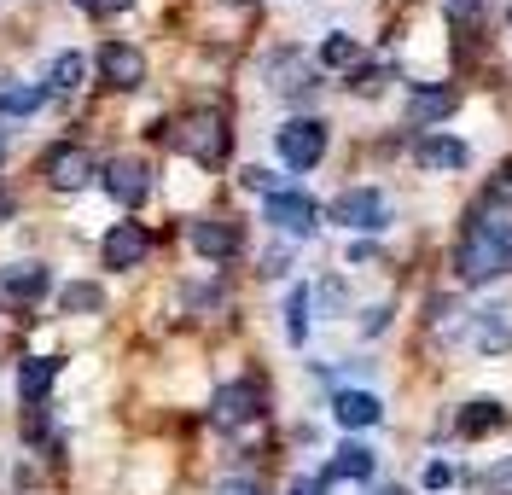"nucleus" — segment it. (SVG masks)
I'll use <instances>...</instances> for the list:
<instances>
[{
	"mask_svg": "<svg viewBox=\"0 0 512 495\" xmlns=\"http://www.w3.org/2000/svg\"><path fill=\"white\" fill-rule=\"evenodd\" d=\"M59 379V362L53 356H41V362H24V373H18V391H24V402L30 408H41V396H47V385Z\"/></svg>",
	"mask_w": 512,
	"mask_h": 495,
	"instance_id": "nucleus-20",
	"label": "nucleus"
},
{
	"mask_svg": "<svg viewBox=\"0 0 512 495\" xmlns=\"http://www.w3.org/2000/svg\"><path fill=\"white\" fill-rule=\"evenodd\" d=\"M332 222H338V228H355V233H379L384 222H390V204H384V193H373V187H355V193L332 198Z\"/></svg>",
	"mask_w": 512,
	"mask_h": 495,
	"instance_id": "nucleus-4",
	"label": "nucleus"
},
{
	"mask_svg": "<svg viewBox=\"0 0 512 495\" xmlns=\"http://www.w3.org/2000/svg\"><path fill=\"white\" fill-rule=\"evenodd\" d=\"M239 181H245V187H256V193H280V187H274V175H268V169H245V175H239Z\"/></svg>",
	"mask_w": 512,
	"mask_h": 495,
	"instance_id": "nucleus-27",
	"label": "nucleus"
},
{
	"mask_svg": "<svg viewBox=\"0 0 512 495\" xmlns=\"http://www.w3.org/2000/svg\"><path fill=\"white\" fill-rule=\"evenodd\" d=\"M274 152L286 158V169H315L326 158V123L320 117H291L286 129L274 134Z\"/></svg>",
	"mask_w": 512,
	"mask_h": 495,
	"instance_id": "nucleus-3",
	"label": "nucleus"
},
{
	"mask_svg": "<svg viewBox=\"0 0 512 495\" xmlns=\"http://www.w3.org/2000/svg\"><path fill=\"white\" fill-rule=\"evenodd\" d=\"M320 65H326V70L355 65V41H350V35H326V41H320Z\"/></svg>",
	"mask_w": 512,
	"mask_h": 495,
	"instance_id": "nucleus-24",
	"label": "nucleus"
},
{
	"mask_svg": "<svg viewBox=\"0 0 512 495\" xmlns=\"http://www.w3.org/2000/svg\"><path fill=\"white\" fill-rule=\"evenodd\" d=\"M454 111H460V94L454 88H414V99H408V123L414 129H431V123H443Z\"/></svg>",
	"mask_w": 512,
	"mask_h": 495,
	"instance_id": "nucleus-13",
	"label": "nucleus"
},
{
	"mask_svg": "<svg viewBox=\"0 0 512 495\" xmlns=\"http://www.w3.org/2000/svg\"><path fill=\"white\" fill-rule=\"evenodd\" d=\"M210 414H216V426H251L256 414H262V385H256V379H239V385H222V391H216V408H210Z\"/></svg>",
	"mask_w": 512,
	"mask_h": 495,
	"instance_id": "nucleus-5",
	"label": "nucleus"
},
{
	"mask_svg": "<svg viewBox=\"0 0 512 495\" xmlns=\"http://www.w3.org/2000/svg\"><path fill=\"white\" fill-rule=\"evenodd\" d=\"M105 193L117 198V204H146V193H152V169L140 164V158H111L105 164Z\"/></svg>",
	"mask_w": 512,
	"mask_h": 495,
	"instance_id": "nucleus-7",
	"label": "nucleus"
},
{
	"mask_svg": "<svg viewBox=\"0 0 512 495\" xmlns=\"http://www.w3.org/2000/svg\"><path fill=\"white\" fill-rule=\"evenodd\" d=\"M512 268V204L501 198H483L478 210L466 216V233H460V251H454V274L466 286H483L495 274Z\"/></svg>",
	"mask_w": 512,
	"mask_h": 495,
	"instance_id": "nucleus-1",
	"label": "nucleus"
},
{
	"mask_svg": "<svg viewBox=\"0 0 512 495\" xmlns=\"http://www.w3.org/2000/svg\"><path fill=\"white\" fill-rule=\"evenodd\" d=\"M99 303H105V292H99V286H82V280L59 292V309H64V315H82V309H99Z\"/></svg>",
	"mask_w": 512,
	"mask_h": 495,
	"instance_id": "nucleus-23",
	"label": "nucleus"
},
{
	"mask_svg": "<svg viewBox=\"0 0 512 495\" xmlns=\"http://www.w3.org/2000/svg\"><path fill=\"white\" fill-rule=\"evenodd\" d=\"M379 396L373 391H338L332 396V420L338 426H350V431H367V426H379Z\"/></svg>",
	"mask_w": 512,
	"mask_h": 495,
	"instance_id": "nucleus-14",
	"label": "nucleus"
},
{
	"mask_svg": "<svg viewBox=\"0 0 512 495\" xmlns=\"http://www.w3.org/2000/svg\"><path fill=\"white\" fill-rule=\"evenodd\" d=\"M239 245H245L239 222H192V251H198V257H210V263L239 257Z\"/></svg>",
	"mask_w": 512,
	"mask_h": 495,
	"instance_id": "nucleus-11",
	"label": "nucleus"
},
{
	"mask_svg": "<svg viewBox=\"0 0 512 495\" xmlns=\"http://www.w3.org/2000/svg\"><path fill=\"white\" fill-rule=\"evenodd\" d=\"M501 420H507V408L501 402H489V396H478V402H466L460 408V437H489V431H501Z\"/></svg>",
	"mask_w": 512,
	"mask_h": 495,
	"instance_id": "nucleus-18",
	"label": "nucleus"
},
{
	"mask_svg": "<svg viewBox=\"0 0 512 495\" xmlns=\"http://www.w3.org/2000/svg\"><path fill=\"white\" fill-rule=\"evenodd\" d=\"M268 222L280 233H291V239H303V233H315L320 222V210H315V198H303V193H268Z\"/></svg>",
	"mask_w": 512,
	"mask_h": 495,
	"instance_id": "nucleus-8",
	"label": "nucleus"
},
{
	"mask_svg": "<svg viewBox=\"0 0 512 495\" xmlns=\"http://www.w3.org/2000/svg\"><path fill=\"white\" fill-rule=\"evenodd\" d=\"M448 6V18H478L483 12V0H443Z\"/></svg>",
	"mask_w": 512,
	"mask_h": 495,
	"instance_id": "nucleus-29",
	"label": "nucleus"
},
{
	"mask_svg": "<svg viewBox=\"0 0 512 495\" xmlns=\"http://www.w3.org/2000/svg\"><path fill=\"white\" fill-rule=\"evenodd\" d=\"M6 210H12V204H6V193H0V216H6Z\"/></svg>",
	"mask_w": 512,
	"mask_h": 495,
	"instance_id": "nucleus-32",
	"label": "nucleus"
},
{
	"mask_svg": "<svg viewBox=\"0 0 512 495\" xmlns=\"http://www.w3.org/2000/svg\"><path fill=\"white\" fill-rule=\"evenodd\" d=\"M216 495H262V490H256L251 478H227V484H222Z\"/></svg>",
	"mask_w": 512,
	"mask_h": 495,
	"instance_id": "nucleus-31",
	"label": "nucleus"
},
{
	"mask_svg": "<svg viewBox=\"0 0 512 495\" xmlns=\"http://www.w3.org/2000/svg\"><path fill=\"white\" fill-rule=\"evenodd\" d=\"M146 251H152V239H146L140 222H117L105 233V268H134V263H146Z\"/></svg>",
	"mask_w": 512,
	"mask_h": 495,
	"instance_id": "nucleus-12",
	"label": "nucleus"
},
{
	"mask_svg": "<svg viewBox=\"0 0 512 495\" xmlns=\"http://www.w3.org/2000/svg\"><path fill=\"white\" fill-rule=\"evenodd\" d=\"M472 338H478V350H489V356H501V350H512V309H507V303L483 309L478 321H472Z\"/></svg>",
	"mask_w": 512,
	"mask_h": 495,
	"instance_id": "nucleus-15",
	"label": "nucleus"
},
{
	"mask_svg": "<svg viewBox=\"0 0 512 495\" xmlns=\"http://www.w3.org/2000/svg\"><path fill=\"white\" fill-rule=\"evenodd\" d=\"M507 495H512V490H507Z\"/></svg>",
	"mask_w": 512,
	"mask_h": 495,
	"instance_id": "nucleus-35",
	"label": "nucleus"
},
{
	"mask_svg": "<svg viewBox=\"0 0 512 495\" xmlns=\"http://www.w3.org/2000/svg\"><path fill=\"white\" fill-rule=\"evenodd\" d=\"M448 478H454V472H448L443 461H431V466H425V490H443Z\"/></svg>",
	"mask_w": 512,
	"mask_h": 495,
	"instance_id": "nucleus-30",
	"label": "nucleus"
},
{
	"mask_svg": "<svg viewBox=\"0 0 512 495\" xmlns=\"http://www.w3.org/2000/svg\"><path fill=\"white\" fill-rule=\"evenodd\" d=\"M373 466H379V455H373L367 443H344V449H332V461H326V484H344V478H373Z\"/></svg>",
	"mask_w": 512,
	"mask_h": 495,
	"instance_id": "nucleus-16",
	"label": "nucleus"
},
{
	"mask_svg": "<svg viewBox=\"0 0 512 495\" xmlns=\"http://www.w3.org/2000/svg\"><path fill=\"white\" fill-rule=\"evenodd\" d=\"M489 198H501V204H512V164H501V175H495V187H489Z\"/></svg>",
	"mask_w": 512,
	"mask_h": 495,
	"instance_id": "nucleus-28",
	"label": "nucleus"
},
{
	"mask_svg": "<svg viewBox=\"0 0 512 495\" xmlns=\"http://www.w3.org/2000/svg\"><path fill=\"white\" fill-rule=\"evenodd\" d=\"M47 105L41 82H0V117H35Z\"/></svg>",
	"mask_w": 512,
	"mask_h": 495,
	"instance_id": "nucleus-19",
	"label": "nucleus"
},
{
	"mask_svg": "<svg viewBox=\"0 0 512 495\" xmlns=\"http://www.w3.org/2000/svg\"><path fill=\"white\" fill-rule=\"evenodd\" d=\"M82 76H88V59H82V53H59L53 70H47L53 88H82Z\"/></svg>",
	"mask_w": 512,
	"mask_h": 495,
	"instance_id": "nucleus-22",
	"label": "nucleus"
},
{
	"mask_svg": "<svg viewBox=\"0 0 512 495\" xmlns=\"http://www.w3.org/2000/svg\"><path fill=\"white\" fill-rule=\"evenodd\" d=\"M0 158H6V129H0Z\"/></svg>",
	"mask_w": 512,
	"mask_h": 495,
	"instance_id": "nucleus-33",
	"label": "nucleus"
},
{
	"mask_svg": "<svg viewBox=\"0 0 512 495\" xmlns=\"http://www.w3.org/2000/svg\"><path fill=\"white\" fill-rule=\"evenodd\" d=\"M99 76H105L111 88H140V82H146V59H140L128 41H105V47H99Z\"/></svg>",
	"mask_w": 512,
	"mask_h": 495,
	"instance_id": "nucleus-9",
	"label": "nucleus"
},
{
	"mask_svg": "<svg viewBox=\"0 0 512 495\" xmlns=\"http://www.w3.org/2000/svg\"><path fill=\"white\" fill-rule=\"evenodd\" d=\"M379 495H402V490H379Z\"/></svg>",
	"mask_w": 512,
	"mask_h": 495,
	"instance_id": "nucleus-34",
	"label": "nucleus"
},
{
	"mask_svg": "<svg viewBox=\"0 0 512 495\" xmlns=\"http://www.w3.org/2000/svg\"><path fill=\"white\" fill-rule=\"evenodd\" d=\"M384 82H390V70H355V82H350V88H355V94H379V88H384Z\"/></svg>",
	"mask_w": 512,
	"mask_h": 495,
	"instance_id": "nucleus-25",
	"label": "nucleus"
},
{
	"mask_svg": "<svg viewBox=\"0 0 512 495\" xmlns=\"http://www.w3.org/2000/svg\"><path fill=\"white\" fill-rule=\"evenodd\" d=\"M169 140H175L187 158H198V164H222L227 123H222V111H192V117H181V123L169 129Z\"/></svg>",
	"mask_w": 512,
	"mask_h": 495,
	"instance_id": "nucleus-2",
	"label": "nucleus"
},
{
	"mask_svg": "<svg viewBox=\"0 0 512 495\" xmlns=\"http://www.w3.org/2000/svg\"><path fill=\"white\" fill-rule=\"evenodd\" d=\"M414 164L419 169H466L472 164V146L454 140V134H419L414 140Z\"/></svg>",
	"mask_w": 512,
	"mask_h": 495,
	"instance_id": "nucleus-10",
	"label": "nucleus"
},
{
	"mask_svg": "<svg viewBox=\"0 0 512 495\" xmlns=\"http://www.w3.org/2000/svg\"><path fill=\"white\" fill-rule=\"evenodd\" d=\"M286 338L291 344L309 338V286H291V297H286Z\"/></svg>",
	"mask_w": 512,
	"mask_h": 495,
	"instance_id": "nucleus-21",
	"label": "nucleus"
},
{
	"mask_svg": "<svg viewBox=\"0 0 512 495\" xmlns=\"http://www.w3.org/2000/svg\"><path fill=\"white\" fill-rule=\"evenodd\" d=\"M41 292H47V268H41V263L0 268V297H18V303H35Z\"/></svg>",
	"mask_w": 512,
	"mask_h": 495,
	"instance_id": "nucleus-17",
	"label": "nucleus"
},
{
	"mask_svg": "<svg viewBox=\"0 0 512 495\" xmlns=\"http://www.w3.org/2000/svg\"><path fill=\"white\" fill-rule=\"evenodd\" d=\"M82 12H94V18H117V12H128L134 0H76Z\"/></svg>",
	"mask_w": 512,
	"mask_h": 495,
	"instance_id": "nucleus-26",
	"label": "nucleus"
},
{
	"mask_svg": "<svg viewBox=\"0 0 512 495\" xmlns=\"http://www.w3.org/2000/svg\"><path fill=\"white\" fill-rule=\"evenodd\" d=\"M41 169H47V181H53L59 193H76V187H88V181H94V158H88L82 146H70V140L53 146V152L41 158Z\"/></svg>",
	"mask_w": 512,
	"mask_h": 495,
	"instance_id": "nucleus-6",
	"label": "nucleus"
}]
</instances>
